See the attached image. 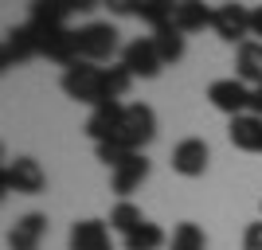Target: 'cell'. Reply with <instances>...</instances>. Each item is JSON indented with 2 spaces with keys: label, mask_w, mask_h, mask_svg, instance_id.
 I'll list each match as a JSON object with an SVG mask.
<instances>
[{
  "label": "cell",
  "mask_w": 262,
  "mask_h": 250,
  "mask_svg": "<svg viewBox=\"0 0 262 250\" xmlns=\"http://www.w3.org/2000/svg\"><path fill=\"white\" fill-rule=\"evenodd\" d=\"M102 71L106 66L98 63H82L78 59L75 66H67L63 78H59V86L71 102H82V106H102L106 102V90H102Z\"/></svg>",
  "instance_id": "6da1fadb"
},
{
  "label": "cell",
  "mask_w": 262,
  "mask_h": 250,
  "mask_svg": "<svg viewBox=\"0 0 262 250\" xmlns=\"http://www.w3.org/2000/svg\"><path fill=\"white\" fill-rule=\"evenodd\" d=\"M157 137V113L153 106H145V102H129L125 113H121V125H118V137L114 141L125 145L129 152H141V145H149Z\"/></svg>",
  "instance_id": "7a4b0ae2"
},
{
  "label": "cell",
  "mask_w": 262,
  "mask_h": 250,
  "mask_svg": "<svg viewBox=\"0 0 262 250\" xmlns=\"http://www.w3.org/2000/svg\"><path fill=\"white\" fill-rule=\"evenodd\" d=\"M0 188H4V192H16V196H39L47 188V172L39 168L35 156H16V161L4 164Z\"/></svg>",
  "instance_id": "3957f363"
},
{
  "label": "cell",
  "mask_w": 262,
  "mask_h": 250,
  "mask_svg": "<svg viewBox=\"0 0 262 250\" xmlns=\"http://www.w3.org/2000/svg\"><path fill=\"white\" fill-rule=\"evenodd\" d=\"M78 35V59L82 63H102V59H110V55L118 51V28L114 24H82V28H75Z\"/></svg>",
  "instance_id": "277c9868"
},
{
  "label": "cell",
  "mask_w": 262,
  "mask_h": 250,
  "mask_svg": "<svg viewBox=\"0 0 262 250\" xmlns=\"http://www.w3.org/2000/svg\"><path fill=\"white\" fill-rule=\"evenodd\" d=\"M208 102L227 118H243L251 109V86L243 78H215L208 86Z\"/></svg>",
  "instance_id": "5b68a950"
},
{
  "label": "cell",
  "mask_w": 262,
  "mask_h": 250,
  "mask_svg": "<svg viewBox=\"0 0 262 250\" xmlns=\"http://www.w3.org/2000/svg\"><path fill=\"white\" fill-rule=\"evenodd\" d=\"M121 66H125L133 78H157L161 75L164 59H161V51H157L153 35H149V39H133V43L121 47Z\"/></svg>",
  "instance_id": "8992f818"
},
{
  "label": "cell",
  "mask_w": 262,
  "mask_h": 250,
  "mask_svg": "<svg viewBox=\"0 0 262 250\" xmlns=\"http://www.w3.org/2000/svg\"><path fill=\"white\" fill-rule=\"evenodd\" d=\"M32 55H39V32H35L32 24L8 28V35H4V47H0V63H4V71H12V66L28 63Z\"/></svg>",
  "instance_id": "52a82bcc"
},
{
  "label": "cell",
  "mask_w": 262,
  "mask_h": 250,
  "mask_svg": "<svg viewBox=\"0 0 262 250\" xmlns=\"http://www.w3.org/2000/svg\"><path fill=\"white\" fill-rule=\"evenodd\" d=\"M215 35L223 43H247V35H251V12L243 8V4H219L215 8V20H211Z\"/></svg>",
  "instance_id": "ba28073f"
},
{
  "label": "cell",
  "mask_w": 262,
  "mask_h": 250,
  "mask_svg": "<svg viewBox=\"0 0 262 250\" xmlns=\"http://www.w3.org/2000/svg\"><path fill=\"white\" fill-rule=\"evenodd\" d=\"M208 161H211V149L204 137H184V141L172 149V168L188 180H196V176L208 172Z\"/></svg>",
  "instance_id": "9c48e42d"
},
{
  "label": "cell",
  "mask_w": 262,
  "mask_h": 250,
  "mask_svg": "<svg viewBox=\"0 0 262 250\" xmlns=\"http://www.w3.org/2000/svg\"><path fill=\"white\" fill-rule=\"evenodd\" d=\"M121 113H125L121 102H102V106H94L90 118H86V137L94 145L114 141V137H118V125H121Z\"/></svg>",
  "instance_id": "30bf717a"
},
{
  "label": "cell",
  "mask_w": 262,
  "mask_h": 250,
  "mask_svg": "<svg viewBox=\"0 0 262 250\" xmlns=\"http://www.w3.org/2000/svg\"><path fill=\"white\" fill-rule=\"evenodd\" d=\"M43 235H47V215L28 211V215H20L16 223H12V231H8V250H39Z\"/></svg>",
  "instance_id": "8fae6325"
},
{
  "label": "cell",
  "mask_w": 262,
  "mask_h": 250,
  "mask_svg": "<svg viewBox=\"0 0 262 250\" xmlns=\"http://www.w3.org/2000/svg\"><path fill=\"white\" fill-rule=\"evenodd\" d=\"M67 246L71 250H114V239H110V227L102 219H82V223L71 227Z\"/></svg>",
  "instance_id": "7c38bea8"
},
{
  "label": "cell",
  "mask_w": 262,
  "mask_h": 250,
  "mask_svg": "<svg viewBox=\"0 0 262 250\" xmlns=\"http://www.w3.org/2000/svg\"><path fill=\"white\" fill-rule=\"evenodd\" d=\"M145 176H149V161H145V152H133L125 164H118V168H114V176H110V188H114V192L125 199L133 188H141Z\"/></svg>",
  "instance_id": "4fadbf2b"
},
{
  "label": "cell",
  "mask_w": 262,
  "mask_h": 250,
  "mask_svg": "<svg viewBox=\"0 0 262 250\" xmlns=\"http://www.w3.org/2000/svg\"><path fill=\"white\" fill-rule=\"evenodd\" d=\"M110 8L121 12V16H141V20L153 24V28H164V24H172V8L176 4H164V0H141V4L118 0V4H110Z\"/></svg>",
  "instance_id": "5bb4252c"
},
{
  "label": "cell",
  "mask_w": 262,
  "mask_h": 250,
  "mask_svg": "<svg viewBox=\"0 0 262 250\" xmlns=\"http://www.w3.org/2000/svg\"><path fill=\"white\" fill-rule=\"evenodd\" d=\"M227 137H231V145L243 149V152H262V118H254V113L231 118Z\"/></svg>",
  "instance_id": "9a60e30c"
},
{
  "label": "cell",
  "mask_w": 262,
  "mask_h": 250,
  "mask_svg": "<svg viewBox=\"0 0 262 250\" xmlns=\"http://www.w3.org/2000/svg\"><path fill=\"white\" fill-rule=\"evenodd\" d=\"M235 71H239L235 78H243L251 90L262 86V43L258 39H247V43L235 51Z\"/></svg>",
  "instance_id": "2e32d148"
},
{
  "label": "cell",
  "mask_w": 262,
  "mask_h": 250,
  "mask_svg": "<svg viewBox=\"0 0 262 250\" xmlns=\"http://www.w3.org/2000/svg\"><path fill=\"white\" fill-rule=\"evenodd\" d=\"M211 20H215V8L196 4V0H184V4H176V8H172V24H176L184 35H188V32H204Z\"/></svg>",
  "instance_id": "e0dca14e"
},
{
  "label": "cell",
  "mask_w": 262,
  "mask_h": 250,
  "mask_svg": "<svg viewBox=\"0 0 262 250\" xmlns=\"http://www.w3.org/2000/svg\"><path fill=\"white\" fill-rule=\"evenodd\" d=\"M153 43L161 51L164 63H180L184 59V32L176 24H164V28H153Z\"/></svg>",
  "instance_id": "ac0fdd59"
},
{
  "label": "cell",
  "mask_w": 262,
  "mask_h": 250,
  "mask_svg": "<svg viewBox=\"0 0 262 250\" xmlns=\"http://www.w3.org/2000/svg\"><path fill=\"white\" fill-rule=\"evenodd\" d=\"M168 250H208V235L200 223H176L172 227V239H168Z\"/></svg>",
  "instance_id": "d6986e66"
},
{
  "label": "cell",
  "mask_w": 262,
  "mask_h": 250,
  "mask_svg": "<svg viewBox=\"0 0 262 250\" xmlns=\"http://www.w3.org/2000/svg\"><path fill=\"white\" fill-rule=\"evenodd\" d=\"M164 242H168V235H164L157 223H141L133 235H125V239H121V246H125V250H161Z\"/></svg>",
  "instance_id": "ffe728a7"
},
{
  "label": "cell",
  "mask_w": 262,
  "mask_h": 250,
  "mask_svg": "<svg viewBox=\"0 0 262 250\" xmlns=\"http://www.w3.org/2000/svg\"><path fill=\"white\" fill-rule=\"evenodd\" d=\"M141 223H149V219H145V215H141V207L129 203V199H121V203L110 211V227L121 231V239H125V235H133V231L141 227Z\"/></svg>",
  "instance_id": "44dd1931"
},
{
  "label": "cell",
  "mask_w": 262,
  "mask_h": 250,
  "mask_svg": "<svg viewBox=\"0 0 262 250\" xmlns=\"http://www.w3.org/2000/svg\"><path fill=\"white\" fill-rule=\"evenodd\" d=\"M133 86V75L125 71V66H106L102 71V90H106V102H121L125 98V90Z\"/></svg>",
  "instance_id": "7402d4cb"
},
{
  "label": "cell",
  "mask_w": 262,
  "mask_h": 250,
  "mask_svg": "<svg viewBox=\"0 0 262 250\" xmlns=\"http://www.w3.org/2000/svg\"><path fill=\"white\" fill-rule=\"evenodd\" d=\"M133 152L125 149V145H118V141H106V145H98V161L102 164H110V168H118V164H125Z\"/></svg>",
  "instance_id": "603a6c76"
},
{
  "label": "cell",
  "mask_w": 262,
  "mask_h": 250,
  "mask_svg": "<svg viewBox=\"0 0 262 250\" xmlns=\"http://www.w3.org/2000/svg\"><path fill=\"white\" fill-rule=\"evenodd\" d=\"M243 250H262V219L258 223H247V231H243Z\"/></svg>",
  "instance_id": "cb8c5ba5"
},
{
  "label": "cell",
  "mask_w": 262,
  "mask_h": 250,
  "mask_svg": "<svg viewBox=\"0 0 262 250\" xmlns=\"http://www.w3.org/2000/svg\"><path fill=\"white\" fill-rule=\"evenodd\" d=\"M251 35H258V43H262V4L251 8Z\"/></svg>",
  "instance_id": "d4e9b609"
},
{
  "label": "cell",
  "mask_w": 262,
  "mask_h": 250,
  "mask_svg": "<svg viewBox=\"0 0 262 250\" xmlns=\"http://www.w3.org/2000/svg\"><path fill=\"white\" fill-rule=\"evenodd\" d=\"M251 113H254V118H262V86L251 90Z\"/></svg>",
  "instance_id": "484cf974"
},
{
  "label": "cell",
  "mask_w": 262,
  "mask_h": 250,
  "mask_svg": "<svg viewBox=\"0 0 262 250\" xmlns=\"http://www.w3.org/2000/svg\"><path fill=\"white\" fill-rule=\"evenodd\" d=\"M258 211H262V203H258Z\"/></svg>",
  "instance_id": "4316f807"
}]
</instances>
